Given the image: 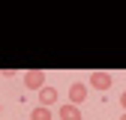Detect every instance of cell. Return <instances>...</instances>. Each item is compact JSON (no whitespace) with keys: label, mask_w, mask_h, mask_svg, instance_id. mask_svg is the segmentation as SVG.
<instances>
[{"label":"cell","mask_w":126,"mask_h":120,"mask_svg":"<svg viewBox=\"0 0 126 120\" xmlns=\"http://www.w3.org/2000/svg\"><path fill=\"white\" fill-rule=\"evenodd\" d=\"M57 96H60V93H57V90H54V87H48V84H45V87L39 90V105H45V108H51V105L57 102Z\"/></svg>","instance_id":"4"},{"label":"cell","mask_w":126,"mask_h":120,"mask_svg":"<svg viewBox=\"0 0 126 120\" xmlns=\"http://www.w3.org/2000/svg\"><path fill=\"white\" fill-rule=\"evenodd\" d=\"M21 78H24V87L27 90H42L45 87V72L42 69H30V72L21 75Z\"/></svg>","instance_id":"2"},{"label":"cell","mask_w":126,"mask_h":120,"mask_svg":"<svg viewBox=\"0 0 126 120\" xmlns=\"http://www.w3.org/2000/svg\"><path fill=\"white\" fill-rule=\"evenodd\" d=\"M0 111H3V105H0Z\"/></svg>","instance_id":"9"},{"label":"cell","mask_w":126,"mask_h":120,"mask_svg":"<svg viewBox=\"0 0 126 120\" xmlns=\"http://www.w3.org/2000/svg\"><path fill=\"white\" fill-rule=\"evenodd\" d=\"M30 120H54V111L45 108V105H36V108L30 111Z\"/></svg>","instance_id":"6"},{"label":"cell","mask_w":126,"mask_h":120,"mask_svg":"<svg viewBox=\"0 0 126 120\" xmlns=\"http://www.w3.org/2000/svg\"><path fill=\"white\" fill-rule=\"evenodd\" d=\"M87 99V84H81V81H75L72 87H69V105H78L81 108V102Z\"/></svg>","instance_id":"3"},{"label":"cell","mask_w":126,"mask_h":120,"mask_svg":"<svg viewBox=\"0 0 126 120\" xmlns=\"http://www.w3.org/2000/svg\"><path fill=\"white\" fill-rule=\"evenodd\" d=\"M87 81L96 87V90H102V93H105V90L114 84V75H111V72H105V69H96V72H90V75H87Z\"/></svg>","instance_id":"1"},{"label":"cell","mask_w":126,"mask_h":120,"mask_svg":"<svg viewBox=\"0 0 126 120\" xmlns=\"http://www.w3.org/2000/svg\"><path fill=\"white\" fill-rule=\"evenodd\" d=\"M120 108H123V114H126V90L120 93Z\"/></svg>","instance_id":"7"},{"label":"cell","mask_w":126,"mask_h":120,"mask_svg":"<svg viewBox=\"0 0 126 120\" xmlns=\"http://www.w3.org/2000/svg\"><path fill=\"white\" fill-rule=\"evenodd\" d=\"M120 120H126V114H123V117H120Z\"/></svg>","instance_id":"8"},{"label":"cell","mask_w":126,"mask_h":120,"mask_svg":"<svg viewBox=\"0 0 126 120\" xmlns=\"http://www.w3.org/2000/svg\"><path fill=\"white\" fill-rule=\"evenodd\" d=\"M60 120H81V108L78 105H60Z\"/></svg>","instance_id":"5"}]
</instances>
